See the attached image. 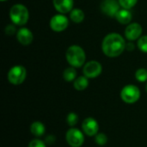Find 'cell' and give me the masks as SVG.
Masks as SVG:
<instances>
[{
	"mask_svg": "<svg viewBox=\"0 0 147 147\" xmlns=\"http://www.w3.org/2000/svg\"><path fill=\"white\" fill-rule=\"evenodd\" d=\"M146 92H147V83H146Z\"/></svg>",
	"mask_w": 147,
	"mask_h": 147,
	"instance_id": "cell-28",
	"label": "cell"
},
{
	"mask_svg": "<svg viewBox=\"0 0 147 147\" xmlns=\"http://www.w3.org/2000/svg\"><path fill=\"white\" fill-rule=\"evenodd\" d=\"M96 143L98 144L99 146H104L108 142V137L105 134H97L95 138Z\"/></svg>",
	"mask_w": 147,
	"mask_h": 147,
	"instance_id": "cell-23",
	"label": "cell"
},
{
	"mask_svg": "<svg viewBox=\"0 0 147 147\" xmlns=\"http://www.w3.org/2000/svg\"><path fill=\"white\" fill-rule=\"evenodd\" d=\"M68 25L69 20L63 14L55 15L50 20V28L54 32H62L67 28Z\"/></svg>",
	"mask_w": 147,
	"mask_h": 147,
	"instance_id": "cell-8",
	"label": "cell"
},
{
	"mask_svg": "<svg viewBox=\"0 0 147 147\" xmlns=\"http://www.w3.org/2000/svg\"><path fill=\"white\" fill-rule=\"evenodd\" d=\"M9 17L14 24L23 26L28 21L29 12L26 6L21 3H16L11 7L9 10Z\"/></svg>",
	"mask_w": 147,
	"mask_h": 147,
	"instance_id": "cell-3",
	"label": "cell"
},
{
	"mask_svg": "<svg viewBox=\"0 0 147 147\" xmlns=\"http://www.w3.org/2000/svg\"><path fill=\"white\" fill-rule=\"evenodd\" d=\"M55 140H56V138H55L53 135H52V134L48 135V136L46 138V141H47V144H49V145L53 144V143H54V141H55Z\"/></svg>",
	"mask_w": 147,
	"mask_h": 147,
	"instance_id": "cell-26",
	"label": "cell"
},
{
	"mask_svg": "<svg viewBox=\"0 0 147 147\" xmlns=\"http://www.w3.org/2000/svg\"><path fill=\"white\" fill-rule=\"evenodd\" d=\"M28 147H46V145L40 140L36 139L30 141V143L28 144Z\"/></svg>",
	"mask_w": 147,
	"mask_h": 147,
	"instance_id": "cell-24",
	"label": "cell"
},
{
	"mask_svg": "<svg viewBox=\"0 0 147 147\" xmlns=\"http://www.w3.org/2000/svg\"><path fill=\"white\" fill-rule=\"evenodd\" d=\"M102 65L96 60H91L87 62L84 65V69H83L84 75L88 78H97L102 73Z\"/></svg>",
	"mask_w": 147,
	"mask_h": 147,
	"instance_id": "cell-7",
	"label": "cell"
},
{
	"mask_svg": "<svg viewBox=\"0 0 147 147\" xmlns=\"http://www.w3.org/2000/svg\"><path fill=\"white\" fill-rule=\"evenodd\" d=\"M27 77V70L22 65H15L8 72V80L11 84L19 85L22 84Z\"/></svg>",
	"mask_w": 147,
	"mask_h": 147,
	"instance_id": "cell-4",
	"label": "cell"
},
{
	"mask_svg": "<svg viewBox=\"0 0 147 147\" xmlns=\"http://www.w3.org/2000/svg\"><path fill=\"white\" fill-rule=\"evenodd\" d=\"M121 97L127 103H134L140 97V90L136 85H126L121 91Z\"/></svg>",
	"mask_w": 147,
	"mask_h": 147,
	"instance_id": "cell-5",
	"label": "cell"
},
{
	"mask_svg": "<svg viewBox=\"0 0 147 147\" xmlns=\"http://www.w3.org/2000/svg\"><path fill=\"white\" fill-rule=\"evenodd\" d=\"M16 38L19 43L23 46H28L32 43L34 35L33 33L27 28H21L16 32Z\"/></svg>",
	"mask_w": 147,
	"mask_h": 147,
	"instance_id": "cell-12",
	"label": "cell"
},
{
	"mask_svg": "<svg viewBox=\"0 0 147 147\" xmlns=\"http://www.w3.org/2000/svg\"><path fill=\"white\" fill-rule=\"evenodd\" d=\"M70 18L71 20L75 23H80L84 19V13L80 9H73L70 13Z\"/></svg>",
	"mask_w": 147,
	"mask_h": 147,
	"instance_id": "cell-17",
	"label": "cell"
},
{
	"mask_svg": "<svg viewBox=\"0 0 147 147\" xmlns=\"http://www.w3.org/2000/svg\"><path fill=\"white\" fill-rule=\"evenodd\" d=\"M118 1L120 3L121 7H122L123 9H132L138 3V0H118Z\"/></svg>",
	"mask_w": 147,
	"mask_h": 147,
	"instance_id": "cell-21",
	"label": "cell"
},
{
	"mask_svg": "<svg viewBox=\"0 0 147 147\" xmlns=\"http://www.w3.org/2000/svg\"><path fill=\"white\" fill-rule=\"evenodd\" d=\"M65 58L67 62L75 68H78L83 66V65L85 62L86 55L84 50L78 46V45H72L68 47L65 53Z\"/></svg>",
	"mask_w": 147,
	"mask_h": 147,
	"instance_id": "cell-2",
	"label": "cell"
},
{
	"mask_svg": "<svg viewBox=\"0 0 147 147\" xmlns=\"http://www.w3.org/2000/svg\"><path fill=\"white\" fill-rule=\"evenodd\" d=\"M78 121V115L74 113V112H71L67 115L66 116V122L69 126L71 127H74Z\"/></svg>",
	"mask_w": 147,
	"mask_h": 147,
	"instance_id": "cell-20",
	"label": "cell"
},
{
	"mask_svg": "<svg viewBox=\"0 0 147 147\" xmlns=\"http://www.w3.org/2000/svg\"><path fill=\"white\" fill-rule=\"evenodd\" d=\"M82 128L84 133L88 136H96L98 134L99 125L96 120L89 117L86 118L82 123Z\"/></svg>",
	"mask_w": 147,
	"mask_h": 147,
	"instance_id": "cell-11",
	"label": "cell"
},
{
	"mask_svg": "<svg viewBox=\"0 0 147 147\" xmlns=\"http://www.w3.org/2000/svg\"><path fill=\"white\" fill-rule=\"evenodd\" d=\"M120 7V3L117 0H103L101 3L102 12L110 17H115Z\"/></svg>",
	"mask_w": 147,
	"mask_h": 147,
	"instance_id": "cell-9",
	"label": "cell"
},
{
	"mask_svg": "<svg viewBox=\"0 0 147 147\" xmlns=\"http://www.w3.org/2000/svg\"><path fill=\"white\" fill-rule=\"evenodd\" d=\"M143 29L140 24L137 23V22H134L129 24L126 29H125V36L126 38L130 40H136L138 39H140L141 37Z\"/></svg>",
	"mask_w": 147,
	"mask_h": 147,
	"instance_id": "cell-10",
	"label": "cell"
},
{
	"mask_svg": "<svg viewBox=\"0 0 147 147\" xmlns=\"http://www.w3.org/2000/svg\"><path fill=\"white\" fill-rule=\"evenodd\" d=\"M88 85H89V80L88 78L85 76H80L77 78L73 82L74 88L78 91L84 90L88 87Z\"/></svg>",
	"mask_w": 147,
	"mask_h": 147,
	"instance_id": "cell-16",
	"label": "cell"
},
{
	"mask_svg": "<svg viewBox=\"0 0 147 147\" xmlns=\"http://www.w3.org/2000/svg\"><path fill=\"white\" fill-rule=\"evenodd\" d=\"M115 18L121 24H128L132 21L133 16H132V13L130 12L129 9L122 8L121 9H120L117 12Z\"/></svg>",
	"mask_w": 147,
	"mask_h": 147,
	"instance_id": "cell-14",
	"label": "cell"
},
{
	"mask_svg": "<svg viewBox=\"0 0 147 147\" xmlns=\"http://www.w3.org/2000/svg\"><path fill=\"white\" fill-rule=\"evenodd\" d=\"M138 47L143 53H147V35H143L139 39Z\"/></svg>",
	"mask_w": 147,
	"mask_h": 147,
	"instance_id": "cell-22",
	"label": "cell"
},
{
	"mask_svg": "<svg viewBox=\"0 0 147 147\" xmlns=\"http://www.w3.org/2000/svg\"><path fill=\"white\" fill-rule=\"evenodd\" d=\"M2 2H4V1H7V0H1Z\"/></svg>",
	"mask_w": 147,
	"mask_h": 147,
	"instance_id": "cell-29",
	"label": "cell"
},
{
	"mask_svg": "<svg viewBox=\"0 0 147 147\" xmlns=\"http://www.w3.org/2000/svg\"><path fill=\"white\" fill-rule=\"evenodd\" d=\"M135 78L139 82H146L147 81V70L145 68H140L135 72Z\"/></svg>",
	"mask_w": 147,
	"mask_h": 147,
	"instance_id": "cell-19",
	"label": "cell"
},
{
	"mask_svg": "<svg viewBox=\"0 0 147 147\" xmlns=\"http://www.w3.org/2000/svg\"><path fill=\"white\" fill-rule=\"evenodd\" d=\"M66 141L71 147H80L84 141V136L83 133L78 128H70L65 135Z\"/></svg>",
	"mask_w": 147,
	"mask_h": 147,
	"instance_id": "cell-6",
	"label": "cell"
},
{
	"mask_svg": "<svg viewBox=\"0 0 147 147\" xmlns=\"http://www.w3.org/2000/svg\"><path fill=\"white\" fill-rule=\"evenodd\" d=\"M5 34L7 35H13L16 32V27L14 25H8L5 27Z\"/></svg>",
	"mask_w": 147,
	"mask_h": 147,
	"instance_id": "cell-25",
	"label": "cell"
},
{
	"mask_svg": "<svg viewBox=\"0 0 147 147\" xmlns=\"http://www.w3.org/2000/svg\"><path fill=\"white\" fill-rule=\"evenodd\" d=\"M126 49L128 51H133L134 49V45L132 41H129L127 43H126Z\"/></svg>",
	"mask_w": 147,
	"mask_h": 147,
	"instance_id": "cell-27",
	"label": "cell"
},
{
	"mask_svg": "<svg viewBox=\"0 0 147 147\" xmlns=\"http://www.w3.org/2000/svg\"><path fill=\"white\" fill-rule=\"evenodd\" d=\"M55 9L60 14H65L71 12L73 9V0H53Z\"/></svg>",
	"mask_w": 147,
	"mask_h": 147,
	"instance_id": "cell-13",
	"label": "cell"
},
{
	"mask_svg": "<svg viewBox=\"0 0 147 147\" xmlns=\"http://www.w3.org/2000/svg\"><path fill=\"white\" fill-rule=\"evenodd\" d=\"M125 49L126 41L124 40V38L118 33H110L102 40V50L107 57H118Z\"/></svg>",
	"mask_w": 147,
	"mask_h": 147,
	"instance_id": "cell-1",
	"label": "cell"
},
{
	"mask_svg": "<svg viewBox=\"0 0 147 147\" xmlns=\"http://www.w3.org/2000/svg\"><path fill=\"white\" fill-rule=\"evenodd\" d=\"M30 132L34 136L41 137L42 135H44V134L46 132V128H45V126L43 125V123H41L40 121H34L32 123V125L30 127Z\"/></svg>",
	"mask_w": 147,
	"mask_h": 147,
	"instance_id": "cell-15",
	"label": "cell"
},
{
	"mask_svg": "<svg viewBox=\"0 0 147 147\" xmlns=\"http://www.w3.org/2000/svg\"><path fill=\"white\" fill-rule=\"evenodd\" d=\"M77 71L75 67H68L63 72V78L66 82H72L76 79Z\"/></svg>",
	"mask_w": 147,
	"mask_h": 147,
	"instance_id": "cell-18",
	"label": "cell"
}]
</instances>
